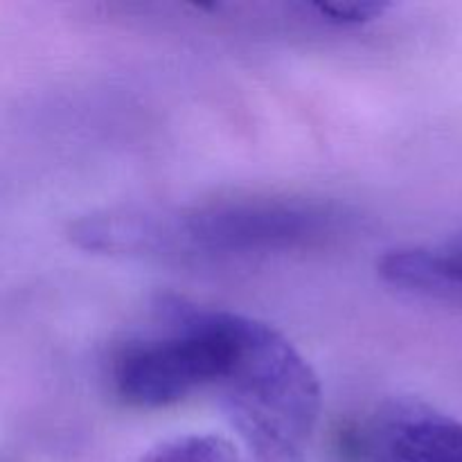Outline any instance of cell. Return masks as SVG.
<instances>
[{
	"label": "cell",
	"mask_w": 462,
	"mask_h": 462,
	"mask_svg": "<svg viewBox=\"0 0 462 462\" xmlns=\"http://www.w3.org/2000/svg\"><path fill=\"white\" fill-rule=\"evenodd\" d=\"M346 212L302 197H230L88 212L70 226L75 246L104 255L221 260L298 251L337 237Z\"/></svg>",
	"instance_id": "cell-1"
},
{
	"label": "cell",
	"mask_w": 462,
	"mask_h": 462,
	"mask_svg": "<svg viewBox=\"0 0 462 462\" xmlns=\"http://www.w3.org/2000/svg\"><path fill=\"white\" fill-rule=\"evenodd\" d=\"M215 391L253 462H307L320 383L282 332L246 316L237 355Z\"/></svg>",
	"instance_id": "cell-2"
},
{
	"label": "cell",
	"mask_w": 462,
	"mask_h": 462,
	"mask_svg": "<svg viewBox=\"0 0 462 462\" xmlns=\"http://www.w3.org/2000/svg\"><path fill=\"white\" fill-rule=\"evenodd\" d=\"M244 319L235 311L165 298L149 325L113 352V393L134 409H162L217 388L237 355Z\"/></svg>",
	"instance_id": "cell-3"
},
{
	"label": "cell",
	"mask_w": 462,
	"mask_h": 462,
	"mask_svg": "<svg viewBox=\"0 0 462 462\" xmlns=\"http://www.w3.org/2000/svg\"><path fill=\"white\" fill-rule=\"evenodd\" d=\"M341 462H462V420L415 400L377 406L338 440Z\"/></svg>",
	"instance_id": "cell-4"
},
{
	"label": "cell",
	"mask_w": 462,
	"mask_h": 462,
	"mask_svg": "<svg viewBox=\"0 0 462 462\" xmlns=\"http://www.w3.org/2000/svg\"><path fill=\"white\" fill-rule=\"evenodd\" d=\"M383 282L404 291L460 296L462 293V230L440 242L413 244L388 251L377 264Z\"/></svg>",
	"instance_id": "cell-5"
},
{
	"label": "cell",
	"mask_w": 462,
	"mask_h": 462,
	"mask_svg": "<svg viewBox=\"0 0 462 462\" xmlns=\"http://www.w3.org/2000/svg\"><path fill=\"white\" fill-rule=\"evenodd\" d=\"M138 462H244L228 440L208 433L176 436L149 449Z\"/></svg>",
	"instance_id": "cell-6"
},
{
	"label": "cell",
	"mask_w": 462,
	"mask_h": 462,
	"mask_svg": "<svg viewBox=\"0 0 462 462\" xmlns=\"http://www.w3.org/2000/svg\"><path fill=\"white\" fill-rule=\"evenodd\" d=\"M314 12L323 21L334 25H361V23L374 21L388 9L386 3H370V0H352V3H316L311 5Z\"/></svg>",
	"instance_id": "cell-7"
}]
</instances>
